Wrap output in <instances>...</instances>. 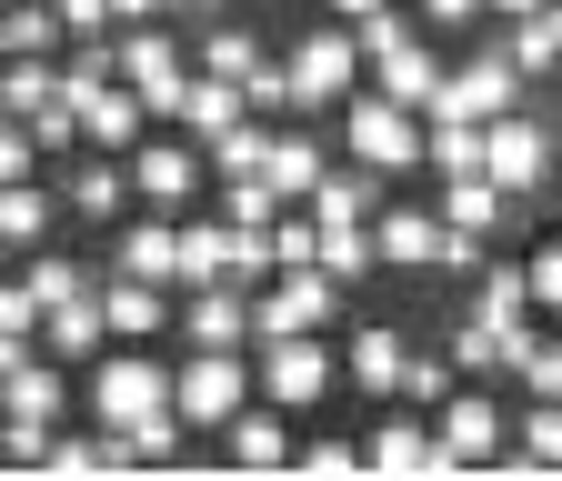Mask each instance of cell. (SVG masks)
<instances>
[{
    "instance_id": "6da1fadb",
    "label": "cell",
    "mask_w": 562,
    "mask_h": 481,
    "mask_svg": "<svg viewBox=\"0 0 562 481\" xmlns=\"http://www.w3.org/2000/svg\"><path fill=\"white\" fill-rule=\"evenodd\" d=\"M513 442V411H503V381H452L432 401V471H492Z\"/></svg>"
},
{
    "instance_id": "7a4b0ae2",
    "label": "cell",
    "mask_w": 562,
    "mask_h": 481,
    "mask_svg": "<svg viewBox=\"0 0 562 481\" xmlns=\"http://www.w3.org/2000/svg\"><path fill=\"white\" fill-rule=\"evenodd\" d=\"M171 401V371L151 362V341H111V352L81 371V411L101 432H131V422H151V411Z\"/></svg>"
},
{
    "instance_id": "3957f363",
    "label": "cell",
    "mask_w": 562,
    "mask_h": 481,
    "mask_svg": "<svg viewBox=\"0 0 562 481\" xmlns=\"http://www.w3.org/2000/svg\"><path fill=\"white\" fill-rule=\"evenodd\" d=\"M281 71H292V121H302V111H341L372 60H362V41H351V21H322V31H302L292 50H281Z\"/></svg>"
},
{
    "instance_id": "277c9868",
    "label": "cell",
    "mask_w": 562,
    "mask_h": 481,
    "mask_svg": "<svg viewBox=\"0 0 562 481\" xmlns=\"http://www.w3.org/2000/svg\"><path fill=\"white\" fill-rule=\"evenodd\" d=\"M121 161H131V201H151V211H191V201L211 191V151L191 141L181 121H161V130H140V141H131Z\"/></svg>"
},
{
    "instance_id": "5b68a950",
    "label": "cell",
    "mask_w": 562,
    "mask_h": 481,
    "mask_svg": "<svg viewBox=\"0 0 562 481\" xmlns=\"http://www.w3.org/2000/svg\"><path fill=\"white\" fill-rule=\"evenodd\" d=\"M341 161H362L382 181L422 171V111H402L392 91H351L341 101Z\"/></svg>"
},
{
    "instance_id": "8992f818",
    "label": "cell",
    "mask_w": 562,
    "mask_h": 481,
    "mask_svg": "<svg viewBox=\"0 0 562 481\" xmlns=\"http://www.w3.org/2000/svg\"><path fill=\"white\" fill-rule=\"evenodd\" d=\"M251 381H261V401H281L302 422V411H322L331 401V381H341V352L322 331H292V341H251Z\"/></svg>"
},
{
    "instance_id": "52a82bcc",
    "label": "cell",
    "mask_w": 562,
    "mask_h": 481,
    "mask_svg": "<svg viewBox=\"0 0 562 481\" xmlns=\"http://www.w3.org/2000/svg\"><path fill=\"white\" fill-rule=\"evenodd\" d=\"M261 381H251V352H191L181 371H171V411L201 432V442H222V422L251 401Z\"/></svg>"
},
{
    "instance_id": "ba28073f",
    "label": "cell",
    "mask_w": 562,
    "mask_h": 481,
    "mask_svg": "<svg viewBox=\"0 0 562 481\" xmlns=\"http://www.w3.org/2000/svg\"><path fill=\"white\" fill-rule=\"evenodd\" d=\"M331 321H341V282L322 261L271 271V282L251 291V341H292V331H331Z\"/></svg>"
},
{
    "instance_id": "9c48e42d",
    "label": "cell",
    "mask_w": 562,
    "mask_h": 481,
    "mask_svg": "<svg viewBox=\"0 0 562 481\" xmlns=\"http://www.w3.org/2000/svg\"><path fill=\"white\" fill-rule=\"evenodd\" d=\"M522 101H532L522 60H513L503 41H492V50H472L462 71L442 81V101H432V111H452V121H503V111H522ZM432 111H422V121H432Z\"/></svg>"
},
{
    "instance_id": "30bf717a",
    "label": "cell",
    "mask_w": 562,
    "mask_h": 481,
    "mask_svg": "<svg viewBox=\"0 0 562 481\" xmlns=\"http://www.w3.org/2000/svg\"><path fill=\"white\" fill-rule=\"evenodd\" d=\"M482 171L503 181L513 201H522V191H542V181H552V121H542L532 101H522V111H503V121H482Z\"/></svg>"
},
{
    "instance_id": "8fae6325",
    "label": "cell",
    "mask_w": 562,
    "mask_h": 481,
    "mask_svg": "<svg viewBox=\"0 0 562 481\" xmlns=\"http://www.w3.org/2000/svg\"><path fill=\"white\" fill-rule=\"evenodd\" d=\"M50 181H60V211L91 221V231H111V221L131 211V161H121V151H91V141H81Z\"/></svg>"
},
{
    "instance_id": "7c38bea8",
    "label": "cell",
    "mask_w": 562,
    "mask_h": 481,
    "mask_svg": "<svg viewBox=\"0 0 562 481\" xmlns=\"http://www.w3.org/2000/svg\"><path fill=\"white\" fill-rule=\"evenodd\" d=\"M171 331L191 341V352H251V291L241 282H181Z\"/></svg>"
},
{
    "instance_id": "4fadbf2b",
    "label": "cell",
    "mask_w": 562,
    "mask_h": 481,
    "mask_svg": "<svg viewBox=\"0 0 562 481\" xmlns=\"http://www.w3.org/2000/svg\"><path fill=\"white\" fill-rule=\"evenodd\" d=\"M111 271H140V282H171L181 291V211L131 201V211L111 221Z\"/></svg>"
},
{
    "instance_id": "5bb4252c",
    "label": "cell",
    "mask_w": 562,
    "mask_h": 481,
    "mask_svg": "<svg viewBox=\"0 0 562 481\" xmlns=\"http://www.w3.org/2000/svg\"><path fill=\"white\" fill-rule=\"evenodd\" d=\"M292 451H302V442H292V411L261 401V391L222 422V461H232V471H292Z\"/></svg>"
},
{
    "instance_id": "9a60e30c",
    "label": "cell",
    "mask_w": 562,
    "mask_h": 481,
    "mask_svg": "<svg viewBox=\"0 0 562 481\" xmlns=\"http://www.w3.org/2000/svg\"><path fill=\"white\" fill-rule=\"evenodd\" d=\"M41 352H50V362H70V371H91V362L111 352V311H101V291L50 301V311H41Z\"/></svg>"
},
{
    "instance_id": "2e32d148",
    "label": "cell",
    "mask_w": 562,
    "mask_h": 481,
    "mask_svg": "<svg viewBox=\"0 0 562 481\" xmlns=\"http://www.w3.org/2000/svg\"><path fill=\"white\" fill-rule=\"evenodd\" d=\"M331 161H341V151L322 141V130H302V121H271V151H261V181H271L281 201H312Z\"/></svg>"
},
{
    "instance_id": "e0dca14e",
    "label": "cell",
    "mask_w": 562,
    "mask_h": 481,
    "mask_svg": "<svg viewBox=\"0 0 562 481\" xmlns=\"http://www.w3.org/2000/svg\"><path fill=\"white\" fill-rule=\"evenodd\" d=\"M442 211H412V201H382L372 211V251H382V271H432L442 261Z\"/></svg>"
},
{
    "instance_id": "ac0fdd59",
    "label": "cell",
    "mask_w": 562,
    "mask_h": 481,
    "mask_svg": "<svg viewBox=\"0 0 562 481\" xmlns=\"http://www.w3.org/2000/svg\"><path fill=\"white\" fill-rule=\"evenodd\" d=\"M442 81H452V60H442V31H422V41H402L392 60H372V91H392L402 111H432V101H442Z\"/></svg>"
},
{
    "instance_id": "d6986e66",
    "label": "cell",
    "mask_w": 562,
    "mask_h": 481,
    "mask_svg": "<svg viewBox=\"0 0 562 481\" xmlns=\"http://www.w3.org/2000/svg\"><path fill=\"white\" fill-rule=\"evenodd\" d=\"M362 461H372V471H392V481H412V471H432V411H412V401H392L382 422L362 432Z\"/></svg>"
},
{
    "instance_id": "ffe728a7",
    "label": "cell",
    "mask_w": 562,
    "mask_h": 481,
    "mask_svg": "<svg viewBox=\"0 0 562 481\" xmlns=\"http://www.w3.org/2000/svg\"><path fill=\"white\" fill-rule=\"evenodd\" d=\"M101 311H111V341H151V331H171L181 291L171 282H140V271H111V282H101Z\"/></svg>"
},
{
    "instance_id": "44dd1931",
    "label": "cell",
    "mask_w": 562,
    "mask_h": 481,
    "mask_svg": "<svg viewBox=\"0 0 562 481\" xmlns=\"http://www.w3.org/2000/svg\"><path fill=\"white\" fill-rule=\"evenodd\" d=\"M60 221H70V211H60V181H41V171L0 181V231H11V251H41Z\"/></svg>"
},
{
    "instance_id": "7402d4cb",
    "label": "cell",
    "mask_w": 562,
    "mask_h": 481,
    "mask_svg": "<svg viewBox=\"0 0 562 481\" xmlns=\"http://www.w3.org/2000/svg\"><path fill=\"white\" fill-rule=\"evenodd\" d=\"M140 130H161V121H151V101H140L131 81H101V91L81 101V141H91V151H131Z\"/></svg>"
},
{
    "instance_id": "603a6c76",
    "label": "cell",
    "mask_w": 562,
    "mask_h": 481,
    "mask_svg": "<svg viewBox=\"0 0 562 481\" xmlns=\"http://www.w3.org/2000/svg\"><path fill=\"white\" fill-rule=\"evenodd\" d=\"M462 311H482L492 331H532V282H522V261L492 251V261L472 271V301H462Z\"/></svg>"
},
{
    "instance_id": "cb8c5ba5",
    "label": "cell",
    "mask_w": 562,
    "mask_h": 481,
    "mask_svg": "<svg viewBox=\"0 0 562 481\" xmlns=\"http://www.w3.org/2000/svg\"><path fill=\"white\" fill-rule=\"evenodd\" d=\"M60 101H70L60 91V50H11V60H0V111H11V121H41Z\"/></svg>"
},
{
    "instance_id": "d4e9b609",
    "label": "cell",
    "mask_w": 562,
    "mask_h": 481,
    "mask_svg": "<svg viewBox=\"0 0 562 481\" xmlns=\"http://www.w3.org/2000/svg\"><path fill=\"white\" fill-rule=\"evenodd\" d=\"M402 362H412V341H402L392 321H362V331L341 341V381H351V391H392Z\"/></svg>"
},
{
    "instance_id": "484cf974",
    "label": "cell",
    "mask_w": 562,
    "mask_h": 481,
    "mask_svg": "<svg viewBox=\"0 0 562 481\" xmlns=\"http://www.w3.org/2000/svg\"><path fill=\"white\" fill-rule=\"evenodd\" d=\"M442 221H452V231H482V241H492V231L513 221V191L492 181V171H462V181H442Z\"/></svg>"
},
{
    "instance_id": "4316f807",
    "label": "cell",
    "mask_w": 562,
    "mask_h": 481,
    "mask_svg": "<svg viewBox=\"0 0 562 481\" xmlns=\"http://www.w3.org/2000/svg\"><path fill=\"white\" fill-rule=\"evenodd\" d=\"M232 121H251V91H241V81H222V71H201V81H191V101H181V130L211 151Z\"/></svg>"
},
{
    "instance_id": "83f0119b",
    "label": "cell",
    "mask_w": 562,
    "mask_h": 481,
    "mask_svg": "<svg viewBox=\"0 0 562 481\" xmlns=\"http://www.w3.org/2000/svg\"><path fill=\"white\" fill-rule=\"evenodd\" d=\"M422 171H432V181H462V171H482V121H452V111H432V121H422Z\"/></svg>"
},
{
    "instance_id": "f1b7e54d",
    "label": "cell",
    "mask_w": 562,
    "mask_h": 481,
    "mask_svg": "<svg viewBox=\"0 0 562 481\" xmlns=\"http://www.w3.org/2000/svg\"><path fill=\"white\" fill-rule=\"evenodd\" d=\"M232 271V221L222 211H181V282H222Z\"/></svg>"
},
{
    "instance_id": "f546056e",
    "label": "cell",
    "mask_w": 562,
    "mask_h": 481,
    "mask_svg": "<svg viewBox=\"0 0 562 481\" xmlns=\"http://www.w3.org/2000/svg\"><path fill=\"white\" fill-rule=\"evenodd\" d=\"M191 60H201V71H222V81H251V71H261V60H271V50H261V31H241V21H222V31H211V21H201V41H191Z\"/></svg>"
},
{
    "instance_id": "4dcf8cb0",
    "label": "cell",
    "mask_w": 562,
    "mask_h": 481,
    "mask_svg": "<svg viewBox=\"0 0 562 481\" xmlns=\"http://www.w3.org/2000/svg\"><path fill=\"white\" fill-rule=\"evenodd\" d=\"M513 451H522L532 471H562V401L522 391V411H513Z\"/></svg>"
},
{
    "instance_id": "1f68e13d",
    "label": "cell",
    "mask_w": 562,
    "mask_h": 481,
    "mask_svg": "<svg viewBox=\"0 0 562 481\" xmlns=\"http://www.w3.org/2000/svg\"><path fill=\"white\" fill-rule=\"evenodd\" d=\"M211 211H222V221H241V231H271L281 211H292V201H281L261 171H241V181H211Z\"/></svg>"
},
{
    "instance_id": "d6a6232c",
    "label": "cell",
    "mask_w": 562,
    "mask_h": 481,
    "mask_svg": "<svg viewBox=\"0 0 562 481\" xmlns=\"http://www.w3.org/2000/svg\"><path fill=\"white\" fill-rule=\"evenodd\" d=\"M503 391H542V401H562V331H552V341H542V331H522V341H513Z\"/></svg>"
},
{
    "instance_id": "836d02e7",
    "label": "cell",
    "mask_w": 562,
    "mask_h": 481,
    "mask_svg": "<svg viewBox=\"0 0 562 481\" xmlns=\"http://www.w3.org/2000/svg\"><path fill=\"white\" fill-rule=\"evenodd\" d=\"M322 271H331V282L351 291V282H372V271H382V251H372V221H341V231H322V251H312Z\"/></svg>"
},
{
    "instance_id": "e575fe53",
    "label": "cell",
    "mask_w": 562,
    "mask_h": 481,
    "mask_svg": "<svg viewBox=\"0 0 562 481\" xmlns=\"http://www.w3.org/2000/svg\"><path fill=\"white\" fill-rule=\"evenodd\" d=\"M292 471H302V481H351V471H372V461H362V442H351V432H312V442L292 451Z\"/></svg>"
},
{
    "instance_id": "d590c367",
    "label": "cell",
    "mask_w": 562,
    "mask_h": 481,
    "mask_svg": "<svg viewBox=\"0 0 562 481\" xmlns=\"http://www.w3.org/2000/svg\"><path fill=\"white\" fill-rule=\"evenodd\" d=\"M261 151H271V121L251 111V121H232L222 141H211V181H241V171H261Z\"/></svg>"
},
{
    "instance_id": "8d00e7d4",
    "label": "cell",
    "mask_w": 562,
    "mask_h": 481,
    "mask_svg": "<svg viewBox=\"0 0 562 481\" xmlns=\"http://www.w3.org/2000/svg\"><path fill=\"white\" fill-rule=\"evenodd\" d=\"M351 41H362V60H392L402 41H422V11H402V0H382L372 21H351Z\"/></svg>"
},
{
    "instance_id": "74e56055",
    "label": "cell",
    "mask_w": 562,
    "mask_h": 481,
    "mask_svg": "<svg viewBox=\"0 0 562 481\" xmlns=\"http://www.w3.org/2000/svg\"><path fill=\"white\" fill-rule=\"evenodd\" d=\"M21 271H31V291H41V301H70V291H101V282H91V271H81V261H70V251H50V241H41V251H31Z\"/></svg>"
},
{
    "instance_id": "f35d334b",
    "label": "cell",
    "mask_w": 562,
    "mask_h": 481,
    "mask_svg": "<svg viewBox=\"0 0 562 481\" xmlns=\"http://www.w3.org/2000/svg\"><path fill=\"white\" fill-rule=\"evenodd\" d=\"M181 442H201V432H191V422H181V411H171V401H161V411H151V422H131V451H140V471H161V461H171V451H181Z\"/></svg>"
},
{
    "instance_id": "ab89813d",
    "label": "cell",
    "mask_w": 562,
    "mask_h": 481,
    "mask_svg": "<svg viewBox=\"0 0 562 481\" xmlns=\"http://www.w3.org/2000/svg\"><path fill=\"white\" fill-rule=\"evenodd\" d=\"M442 391H452V352H412L402 381H392V401H412V411H432Z\"/></svg>"
},
{
    "instance_id": "60d3db41",
    "label": "cell",
    "mask_w": 562,
    "mask_h": 481,
    "mask_svg": "<svg viewBox=\"0 0 562 481\" xmlns=\"http://www.w3.org/2000/svg\"><path fill=\"white\" fill-rule=\"evenodd\" d=\"M41 291H31V271H21V282H11V271H0V341H41Z\"/></svg>"
},
{
    "instance_id": "b9f144b4",
    "label": "cell",
    "mask_w": 562,
    "mask_h": 481,
    "mask_svg": "<svg viewBox=\"0 0 562 481\" xmlns=\"http://www.w3.org/2000/svg\"><path fill=\"white\" fill-rule=\"evenodd\" d=\"M60 11V41H111L121 21H111V0H50Z\"/></svg>"
},
{
    "instance_id": "7bdbcfd3",
    "label": "cell",
    "mask_w": 562,
    "mask_h": 481,
    "mask_svg": "<svg viewBox=\"0 0 562 481\" xmlns=\"http://www.w3.org/2000/svg\"><path fill=\"white\" fill-rule=\"evenodd\" d=\"M522 282H532V311H562V241H542L522 261Z\"/></svg>"
},
{
    "instance_id": "ee69618b",
    "label": "cell",
    "mask_w": 562,
    "mask_h": 481,
    "mask_svg": "<svg viewBox=\"0 0 562 481\" xmlns=\"http://www.w3.org/2000/svg\"><path fill=\"white\" fill-rule=\"evenodd\" d=\"M21 171H41V141H31V121L0 111V181H21Z\"/></svg>"
},
{
    "instance_id": "f6af8a7d",
    "label": "cell",
    "mask_w": 562,
    "mask_h": 481,
    "mask_svg": "<svg viewBox=\"0 0 562 481\" xmlns=\"http://www.w3.org/2000/svg\"><path fill=\"white\" fill-rule=\"evenodd\" d=\"M412 11H422V31H442V41H452V31L482 21V0H412Z\"/></svg>"
},
{
    "instance_id": "bcb514c9",
    "label": "cell",
    "mask_w": 562,
    "mask_h": 481,
    "mask_svg": "<svg viewBox=\"0 0 562 481\" xmlns=\"http://www.w3.org/2000/svg\"><path fill=\"white\" fill-rule=\"evenodd\" d=\"M322 11H331V21H372L382 0H322Z\"/></svg>"
},
{
    "instance_id": "7dc6e473",
    "label": "cell",
    "mask_w": 562,
    "mask_h": 481,
    "mask_svg": "<svg viewBox=\"0 0 562 481\" xmlns=\"http://www.w3.org/2000/svg\"><path fill=\"white\" fill-rule=\"evenodd\" d=\"M482 11H503V21H532V11H542V0H482Z\"/></svg>"
},
{
    "instance_id": "c3c4849f",
    "label": "cell",
    "mask_w": 562,
    "mask_h": 481,
    "mask_svg": "<svg viewBox=\"0 0 562 481\" xmlns=\"http://www.w3.org/2000/svg\"><path fill=\"white\" fill-rule=\"evenodd\" d=\"M211 11H222V0H211Z\"/></svg>"
}]
</instances>
